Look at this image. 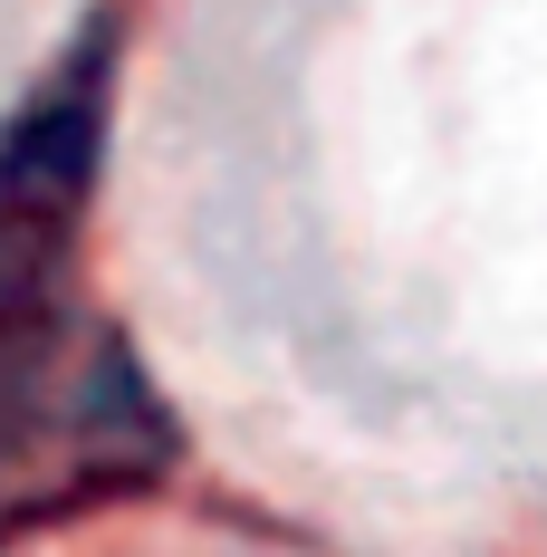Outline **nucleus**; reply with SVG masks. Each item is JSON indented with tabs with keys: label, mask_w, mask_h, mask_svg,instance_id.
Instances as JSON below:
<instances>
[{
	"label": "nucleus",
	"mask_w": 547,
	"mask_h": 557,
	"mask_svg": "<svg viewBox=\"0 0 547 557\" xmlns=\"http://www.w3.org/2000/svg\"><path fill=\"white\" fill-rule=\"evenodd\" d=\"M49 231H20L10 212V240H0V519L29 500H58L77 443H97L115 413H125V385H77L67 366V308L49 288Z\"/></svg>",
	"instance_id": "obj_1"
}]
</instances>
